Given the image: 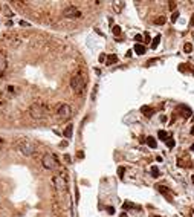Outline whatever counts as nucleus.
Returning <instances> with one entry per match:
<instances>
[{"mask_svg": "<svg viewBox=\"0 0 194 217\" xmlns=\"http://www.w3.org/2000/svg\"><path fill=\"white\" fill-rule=\"evenodd\" d=\"M190 24H191V26H194V14H193V17H191V22H190Z\"/></svg>", "mask_w": 194, "mask_h": 217, "instance_id": "33", "label": "nucleus"}, {"mask_svg": "<svg viewBox=\"0 0 194 217\" xmlns=\"http://www.w3.org/2000/svg\"><path fill=\"white\" fill-rule=\"evenodd\" d=\"M121 217H127V214H126V213H122V214H121Z\"/></svg>", "mask_w": 194, "mask_h": 217, "instance_id": "34", "label": "nucleus"}, {"mask_svg": "<svg viewBox=\"0 0 194 217\" xmlns=\"http://www.w3.org/2000/svg\"><path fill=\"white\" fill-rule=\"evenodd\" d=\"M133 49H135V52H136L137 55H144V54H145V51H147V49H145V46L141 45V43H136Z\"/></svg>", "mask_w": 194, "mask_h": 217, "instance_id": "10", "label": "nucleus"}, {"mask_svg": "<svg viewBox=\"0 0 194 217\" xmlns=\"http://www.w3.org/2000/svg\"><path fill=\"white\" fill-rule=\"evenodd\" d=\"M141 112L145 115L147 118H151V116L154 115V109H153V107H148V106H142V107H141Z\"/></svg>", "mask_w": 194, "mask_h": 217, "instance_id": "9", "label": "nucleus"}, {"mask_svg": "<svg viewBox=\"0 0 194 217\" xmlns=\"http://www.w3.org/2000/svg\"><path fill=\"white\" fill-rule=\"evenodd\" d=\"M52 183H54L55 190L60 191V193H63V191L67 190V181H66L64 174H55V176L52 177Z\"/></svg>", "mask_w": 194, "mask_h": 217, "instance_id": "4", "label": "nucleus"}, {"mask_svg": "<svg viewBox=\"0 0 194 217\" xmlns=\"http://www.w3.org/2000/svg\"><path fill=\"white\" fill-rule=\"evenodd\" d=\"M118 174H119L121 177L124 176V168H122V167H119V170H118Z\"/></svg>", "mask_w": 194, "mask_h": 217, "instance_id": "26", "label": "nucleus"}, {"mask_svg": "<svg viewBox=\"0 0 194 217\" xmlns=\"http://www.w3.org/2000/svg\"><path fill=\"white\" fill-rule=\"evenodd\" d=\"M104 60H105V57H104V54H101V55H100V61H101V63H103Z\"/></svg>", "mask_w": 194, "mask_h": 217, "instance_id": "31", "label": "nucleus"}, {"mask_svg": "<svg viewBox=\"0 0 194 217\" xmlns=\"http://www.w3.org/2000/svg\"><path fill=\"white\" fill-rule=\"evenodd\" d=\"M84 87H86V77H84L81 72L75 73V75L70 78V89L75 92V93H83Z\"/></svg>", "mask_w": 194, "mask_h": 217, "instance_id": "2", "label": "nucleus"}, {"mask_svg": "<svg viewBox=\"0 0 194 217\" xmlns=\"http://www.w3.org/2000/svg\"><path fill=\"white\" fill-rule=\"evenodd\" d=\"M112 31H113L115 35H121V28H119V26H113V29H112Z\"/></svg>", "mask_w": 194, "mask_h": 217, "instance_id": "22", "label": "nucleus"}, {"mask_svg": "<svg viewBox=\"0 0 194 217\" xmlns=\"http://www.w3.org/2000/svg\"><path fill=\"white\" fill-rule=\"evenodd\" d=\"M191 182L194 183V174H193V176H191Z\"/></svg>", "mask_w": 194, "mask_h": 217, "instance_id": "35", "label": "nucleus"}, {"mask_svg": "<svg viewBox=\"0 0 194 217\" xmlns=\"http://www.w3.org/2000/svg\"><path fill=\"white\" fill-rule=\"evenodd\" d=\"M124 2H113V9L115 12H121L122 11V8H124Z\"/></svg>", "mask_w": 194, "mask_h": 217, "instance_id": "12", "label": "nucleus"}, {"mask_svg": "<svg viewBox=\"0 0 194 217\" xmlns=\"http://www.w3.org/2000/svg\"><path fill=\"white\" fill-rule=\"evenodd\" d=\"M191 151H194V144H193V145H191Z\"/></svg>", "mask_w": 194, "mask_h": 217, "instance_id": "36", "label": "nucleus"}, {"mask_svg": "<svg viewBox=\"0 0 194 217\" xmlns=\"http://www.w3.org/2000/svg\"><path fill=\"white\" fill-rule=\"evenodd\" d=\"M151 176H153V177H159V168H158L156 165L151 167Z\"/></svg>", "mask_w": 194, "mask_h": 217, "instance_id": "18", "label": "nucleus"}, {"mask_svg": "<svg viewBox=\"0 0 194 217\" xmlns=\"http://www.w3.org/2000/svg\"><path fill=\"white\" fill-rule=\"evenodd\" d=\"M168 5H170V9H176V5H177V3H176V2H170V3H168Z\"/></svg>", "mask_w": 194, "mask_h": 217, "instance_id": "25", "label": "nucleus"}, {"mask_svg": "<svg viewBox=\"0 0 194 217\" xmlns=\"http://www.w3.org/2000/svg\"><path fill=\"white\" fill-rule=\"evenodd\" d=\"M124 208H135V205H133V203H128V202H126V203H124Z\"/></svg>", "mask_w": 194, "mask_h": 217, "instance_id": "27", "label": "nucleus"}, {"mask_svg": "<svg viewBox=\"0 0 194 217\" xmlns=\"http://www.w3.org/2000/svg\"><path fill=\"white\" fill-rule=\"evenodd\" d=\"M8 69V60H6V55L3 52H0V75H3Z\"/></svg>", "mask_w": 194, "mask_h": 217, "instance_id": "8", "label": "nucleus"}, {"mask_svg": "<svg viewBox=\"0 0 194 217\" xmlns=\"http://www.w3.org/2000/svg\"><path fill=\"white\" fill-rule=\"evenodd\" d=\"M158 135H159V139H162V141H167V139H168V133H167V132H165V130H159V133H158Z\"/></svg>", "mask_w": 194, "mask_h": 217, "instance_id": "15", "label": "nucleus"}, {"mask_svg": "<svg viewBox=\"0 0 194 217\" xmlns=\"http://www.w3.org/2000/svg\"><path fill=\"white\" fill-rule=\"evenodd\" d=\"M63 15L66 17V19H80L81 17V12L78 11V8L77 6H66L64 9H63Z\"/></svg>", "mask_w": 194, "mask_h": 217, "instance_id": "6", "label": "nucleus"}, {"mask_svg": "<svg viewBox=\"0 0 194 217\" xmlns=\"http://www.w3.org/2000/svg\"><path fill=\"white\" fill-rule=\"evenodd\" d=\"M159 43H160V35H156V37H154V40H153V43H151V47H153V49H156V47L159 46Z\"/></svg>", "mask_w": 194, "mask_h": 217, "instance_id": "16", "label": "nucleus"}, {"mask_svg": "<svg viewBox=\"0 0 194 217\" xmlns=\"http://www.w3.org/2000/svg\"><path fill=\"white\" fill-rule=\"evenodd\" d=\"M72 128H73L72 126L66 127V130H64V136H66V138H72Z\"/></svg>", "mask_w": 194, "mask_h": 217, "instance_id": "19", "label": "nucleus"}, {"mask_svg": "<svg viewBox=\"0 0 194 217\" xmlns=\"http://www.w3.org/2000/svg\"><path fill=\"white\" fill-rule=\"evenodd\" d=\"M145 142H147V145H148L150 149H156V147H158V142H156V139L153 136H148Z\"/></svg>", "mask_w": 194, "mask_h": 217, "instance_id": "11", "label": "nucleus"}, {"mask_svg": "<svg viewBox=\"0 0 194 217\" xmlns=\"http://www.w3.org/2000/svg\"><path fill=\"white\" fill-rule=\"evenodd\" d=\"M191 133H193V135H194V127H193V130H191Z\"/></svg>", "mask_w": 194, "mask_h": 217, "instance_id": "37", "label": "nucleus"}, {"mask_svg": "<svg viewBox=\"0 0 194 217\" xmlns=\"http://www.w3.org/2000/svg\"><path fill=\"white\" fill-rule=\"evenodd\" d=\"M165 22H167V19L164 17V15H160V17H156V20H154V24H165Z\"/></svg>", "mask_w": 194, "mask_h": 217, "instance_id": "14", "label": "nucleus"}, {"mask_svg": "<svg viewBox=\"0 0 194 217\" xmlns=\"http://www.w3.org/2000/svg\"><path fill=\"white\" fill-rule=\"evenodd\" d=\"M177 17H179V12H177V11H174V12H173V15H171V22L174 23L176 20H177Z\"/></svg>", "mask_w": 194, "mask_h": 217, "instance_id": "23", "label": "nucleus"}, {"mask_svg": "<svg viewBox=\"0 0 194 217\" xmlns=\"http://www.w3.org/2000/svg\"><path fill=\"white\" fill-rule=\"evenodd\" d=\"M57 113L60 118H69L70 115H72V109H70V106L66 103H61L60 104V107L57 109Z\"/></svg>", "mask_w": 194, "mask_h": 217, "instance_id": "7", "label": "nucleus"}, {"mask_svg": "<svg viewBox=\"0 0 194 217\" xmlns=\"http://www.w3.org/2000/svg\"><path fill=\"white\" fill-rule=\"evenodd\" d=\"M165 144H167V145H168L170 149H173V147L176 145V142H174V139H173L171 136H170V138H168V139H167V141H165Z\"/></svg>", "mask_w": 194, "mask_h": 217, "instance_id": "20", "label": "nucleus"}, {"mask_svg": "<svg viewBox=\"0 0 194 217\" xmlns=\"http://www.w3.org/2000/svg\"><path fill=\"white\" fill-rule=\"evenodd\" d=\"M3 144H5V141H3V139L0 138V150H2V147H3Z\"/></svg>", "mask_w": 194, "mask_h": 217, "instance_id": "32", "label": "nucleus"}, {"mask_svg": "<svg viewBox=\"0 0 194 217\" xmlns=\"http://www.w3.org/2000/svg\"><path fill=\"white\" fill-rule=\"evenodd\" d=\"M15 150L19 153H22L23 156H32L35 153V144L26 138H22V139L15 141Z\"/></svg>", "mask_w": 194, "mask_h": 217, "instance_id": "1", "label": "nucleus"}, {"mask_svg": "<svg viewBox=\"0 0 194 217\" xmlns=\"http://www.w3.org/2000/svg\"><path fill=\"white\" fill-rule=\"evenodd\" d=\"M105 63H107L109 66H110V64H115V63H118V57H116V55H113V54H112V55H107Z\"/></svg>", "mask_w": 194, "mask_h": 217, "instance_id": "13", "label": "nucleus"}, {"mask_svg": "<svg viewBox=\"0 0 194 217\" xmlns=\"http://www.w3.org/2000/svg\"><path fill=\"white\" fill-rule=\"evenodd\" d=\"M135 40H136V41H142V35H141V34H137L136 37H135Z\"/></svg>", "mask_w": 194, "mask_h": 217, "instance_id": "29", "label": "nucleus"}, {"mask_svg": "<svg viewBox=\"0 0 194 217\" xmlns=\"http://www.w3.org/2000/svg\"><path fill=\"white\" fill-rule=\"evenodd\" d=\"M183 51H185L186 54H191V52H193V45H191V43H185V45H183Z\"/></svg>", "mask_w": 194, "mask_h": 217, "instance_id": "17", "label": "nucleus"}, {"mask_svg": "<svg viewBox=\"0 0 194 217\" xmlns=\"http://www.w3.org/2000/svg\"><path fill=\"white\" fill-rule=\"evenodd\" d=\"M156 63H159V60H158V58H154V60H150V61H147V68H148V66H151V64H156Z\"/></svg>", "mask_w": 194, "mask_h": 217, "instance_id": "24", "label": "nucleus"}, {"mask_svg": "<svg viewBox=\"0 0 194 217\" xmlns=\"http://www.w3.org/2000/svg\"><path fill=\"white\" fill-rule=\"evenodd\" d=\"M107 211H109L110 214H113V213H115V208H113V206H107Z\"/></svg>", "mask_w": 194, "mask_h": 217, "instance_id": "28", "label": "nucleus"}, {"mask_svg": "<svg viewBox=\"0 0 194 217\" xmlns=\"http://www.w3.org/2000/svg\"><path fill=\"white\" fill-rule=\"evenodd\" d=\"M29 115H31V118H34V119H41V118H45V115H46L45 106H41V104H35V106H32V107L29 109Z\"/></svg>", "mask_w": 194, "mask_h": 217, "instance_id": "5", "label": "nucleus"}, {"mask_svg": "<svg viewBox=\"0 0 194 217\" xmlns=\"http://www.w3.org/2000/svg\"><path fill=\"white\" fill-rule=\"evenodd\" d=\"M41 164H43V167H45L46 170H55L58 165V159L55 155H52V153H47L43 156V159H41Z\"/></svg>", "mask_w": 194, "mask_h": 217, "instance_id": "3", "label": "nucleus"}, {"mask_svg": "<svg viewBox=\"0 0 194 217\" xmlns=\"http://www.w3.org/2000/svg\"><path fill=\"white\" fill-rule=\"evenodd\" d=\"M78 158H80V159L84 158V153H83V151H78Z\"/></svg>", "mask_w": 194, "mask_h": 217, "instance_id": "30", "label": "nucleus"}, {"mask_svg": "<svg viewBox=\"0 0 194 217\" xmlns=\"http://www.w3.org/2000/svg\"><path fill=\"white\" fill-rule=\"evenodd\" d=\"M158 190H159L160 193H162V194H168V188H167V187H164V185H159V187H158Z\"/></svg>", "mask_w": 194, "mask_h": 217, "instance_id": "21", "label": "nucleus"}]
</instances>
